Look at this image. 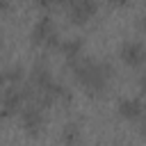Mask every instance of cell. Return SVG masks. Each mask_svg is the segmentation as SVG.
<instances>
[{
	"mask_svg": "<svg viewBox=\"0 0 146 146\" xmlns=\"http://www.w3.org/2000/svg\"><path fill=\"white\" fill-rule=\"evenodd\" d=\"M139 25H141V30H144V32H146V14H144V16H141V21H139Z\"/></svg>",
	"mask_w": 146,
	"mask_h": 146,
	"instance_id": "14",
	"label": "cell"
},
{
	"mask_svg": "<svg viewBox=\"0 0 146 146\" xmlns=\"http://www.w3.org/2000/svg\"><path fill=\"white\" fill-rule=\"evenodd\" d=\"M119 57L128 66H141L146 64V46L137 39H125L119 46Z\"/></svg>",
	"mask_w": 146,
	"mask_h": 146,
	"instance_id": "6",
	"label": "cell"
},
{
	"mask_svg": "<svg viewBox=\"0 0 146 146\" xmlns=\"http://www.w3.org/2000/svg\"><path fill=\"white\" fill-rule=\"evenodd\" d=\"M82 48H84V41H82V36H66V39H62V43H59V52L66 57V59H78V57H82Z\"/></svg>",
	"mask_w": 146,
	"mask_h": 146,
	"instance_id": "8",
	"label": "cell"
},
{
	"mask_svg": "<svg viewBox=\"0 0 146 146\" xmlns=\"http://www.w3.org/2000/svg\"><path fill=\"white\" fill-rule=\"evenodd\" d=\"M141 132L146 135V103H144V114H141Z\"/></svg>",
	"mask_w": 146,
	"mask_h": 146,
	"instance_id": "12",
	"label": "cell"
},
{
	"mask_svg": "<svg viewBox=\"0 0 146 146\" xmlns=\"http://www.w3.org/2000/svg\"><path fill=\"white\" fill-rule=\"evenodd\" d=\"M23 78H25V71H23V66H21V64H11V66H7V68H5V73H2L5 84L23 82Z\"/></svg>",
	"mask_w": 146,
	"mask_h": 146,
	"instance_id": "10",
	"label": "cell"
},
{
	"mask_svg": "<svg viewBox=\"0 0 146 146\" xmlns=\"http://www.w3.org/2000/svg\"><path fill=\"white\" fill-rule=\"evenodd\" d=\"M30 36H32V43H36V46H48V48L57 46L59 48V43H62L57 25H55V21L48 14L41 16V18H36V23L32 25V34Z\"/></svg>",
	"mask_w": 146,
	"mask_h": 146,
	"instance_id": "3",
	"label": "cell"
},
{
	"mask_svg": "<svg viewBox=\"0 0 146 146\" xmlns=\"http://www.w3.org/2000/svg\"><path fill=\"white\" fill-rule=\"evenodd\" d=\"M80 135H82V130H80V123H78V121L64 123V128H62V141H64L66 146H75V144L80 141Z\"/></svg>",
	"mask_w": 146,
	"mask_h": 146,
	"instance_id": "9",
	"label": "cell"
},
{
	"mask_svg": "<svg viewBox=\"0 0 146 146\" xmlns=\"http://www.w3.org/2000/svg\"><path fill=\"white\" fill-rule=\"evenodd\" d=\"M30 100L27 96V84L23 82H16V84H5V91H2V110H5V116H18V112L25 107V103Z\"/></svg>",
	"mask_w": 146,
	"mask_h": 146,
	"instance_id": "4",
	"label": "cell"
},
{
	"mask_svg": "<svg viewBox=\"0 0 146 146\" xmlns=\"http://www.w3.org/2000/svg\"><path fill=\"white\" fill-rule=\"evenodd\" d=\"M112 5H116V7H123V5H128V0H110Z\"/></svg>",
	"mask_w": 146,
	"mask_h": 146,
	"instance_id": "13",
	"label": "cell"
},
{
	"mask_svg": "<svg viewBox=\"0 0 146 146\" xmlns=\"http://www.w3.org/2000/svg\"><path fill=\"white\" fill-rule=\"evenodd\" d=\"M139 89H141V91L146 94V68H144V71L139 73Z\"/></svg>",
	"mask_w": 146,
	"mask_h": 146,
	"instance_id": "11",
	"label": "cell"
},
{
	"mask_svg": "<svg viewBox=\"0 0 146 146\" xmlns=\"http://www.w3.org/2000/svg\"><path fill=\"white\" fill-rule=\"evenodd\" d=\"M96 11H98V0H71V2H66V16L75 25H82L89 18H94Z\"/></svg>",
	"mask_w": 146,
	"mask_h": 146,
	"instance_id": "5",
	"label": "cell"
},
{
	"mask_svg": "<svg viewBox=\"0 0 146 146\" xmlns=\"http://www.w3.org/2000/svg\"><path fill=\"white\" fill-rule=\"evenodd\" d=\"M116 112L119 116L132 121V119H139L144 114V100L137 98V96H123L119 103H116Z\"/></svg>",
	"mask_w": 146,
	"mask_h": 146,
	"instance_id": "7",
	"label": "cell"
},
{
	"mask_svg": "<svg viewBox=\"0 0 146 146\" xmlns=\"http://www.w3.org/2000/svg\"><path fill=\"white\" fill-rule=\"evenodd\" d=\"M71 68H73V75H75L78 84L84 87L87 94L105 91L107 82L114 75V68H112L110 62L94 59V57H78V59L71 62Z\"/></svg>",
	"mask_w": 146,
	"mask_h": 146,
	"instance_id": "1",
	"label": "cell"
},
{
	"mask_svg": "<svg viewBox=\"0 0 146 146\" xmlns=\"http://www.w3.org/2000/svg\"><path fill=\"white\" fill-rule=\"evenodd\" d=\"M18 121H21V128L25 130V135L36 137L46 125V107L34 100H27L25 107L18 112Z\"/></svg>",
	"mask_w": 146,
	"mask_h": 146,
	"instance_id": "2",
	"label": "cell"
}]
</instances>
